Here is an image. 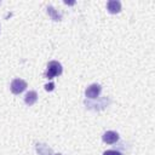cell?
Listing matches in <instances>:
<instances>
[{"label": "cell", "instance_id": "obj_3", "mask_svg": "<svg viewBox=\"0 0 155 155\" xmlns=\"http://www.w3.org/2000/svg\"><path fill=\"white\" fill-rule=\"evenodd\" d=\"M101 91H102V87H101V85H99V84H92V85H90V86L86 88L85 94H86V97H87V98L96 99V98H98V96H99Z\"/></svg>", "mask_w": 155, "mask_h": 155}, {"label": "cell", "instance_id": "obj_8", "mask_svg": "<svg viewBox=\"0 0 155 155\" xmlns=\"http://www.w3.org/2000/svg\"><path fill=\"white\" fill-rule=\"evenodd\" d=\"M109 102H110V101H109L107 97L102 98V99H101V104H98V109H99V110H101V109H104V108L109 104ZM85 104H86V107H87L88 109H91L92 107H96V105H97V104H91V103H88V102H86V101H85Z\"/></svg>", "mask_w": 155, "mask_h": 155}, {"label": "cell", "instance_id": "obj_7", "mask_svg": "<svg viewBox=\"0 0 155 155\" xmlns=\"http://www.w3.org/2000/svg\"><path fill=\"white\" fill-rule=\"evenodd\" d=\"M35 148H36V151L39 155H52V149L50 147H47L46 144L38 143Z\"/></svg>", "mask_w": 155, "mask_h": 155}, {"label": "cell", "instance_id": "obj_9", "mask_svg": "<svg viewBox=\"0 0 155 155\" xmlns=\"http://www.w3.org/2000/svg\"><path fill=\"white\" fill-rule=\"evenodd\" d=\"M47 13H48V16H50L53 21H61V19H62V15H61L59 12H57L52 6H48V7H47Z\"/></svg>", "mask_w": 155, "mask_h": 155}, {"label": "cell", "instance_id": "obj_12", "mask_svg": "<svg viewBox=\"0 0 155 155\" xmlns=\"http://www.w3.org/2000/svg\"><path fill=\"white\" fill-rule=\"evenodd\" d=\"M54 155H62V154H54Z\"/></svg>", "mask_w": 155, "mask_h": 155}, {"label": "cell", "instance_id": "obj_2", "mask_svg": "<svg viewBox=\"0 0 155 155\" xmlns=\"http://www.w3.org/2000/svg\"><path fill=\"white\" fill-rule=\"evenodd\" d=\"M10 87H11L12 93L19 94V93H22L27 88V82L24 80H22V79H15V80H12Z\"/></svg>", "mask_w": 155, "mask_h": 155}, {"label": "cell", "instance_id": "obj_1", "mask_svg": "<svg viewBox=\"0 0 155 155\" xmlns=\"http://www.w3.org/2000/svg\"><path fill=\"white\" fill-rule=\"evenodd\" d=\"M62 64L57 61H51L48 64H47V70H46V78L47 79H53L54 76L57 75H61L62 74Z\"/></svg>", "mask_w": 155, "mask_h": 155}, {"label": "cell", "instance_id": "obj_4", "mask_svg": "<svg viewBox=\"0 0 155 155\" xmlns=\"http://www.w3.org/2000/svg\"><path fill=\"white\" fill-rule=\"evenodd\" d=\"M102 138H103V142H105L108 144H113V143H115V142L119 140V134L115 131H107L103 134Z\"/></svg>", "mask_w": 155, "mask_h": 155}, {"label": "cell", "instance_id": "obj_6", "mask_svg": "<svg viewBox=\"0 0 155 155\" xmlns=\"http://www.w3.org/2000/svg\"><path fill=\"white\" fill-rule=\"evenodd\" d=\"M36 101H38V93H36L35 91H29V92L25 94V97H24V102H25V104L29 105V107L33 105V104H35Z\"/></svg>", "mask_w": 155, "mask_h": 155}, {"label": "cell", "instance_id": "obj_10", "mask_svg": "<svg viewBox=\"0 0 155 155\" xmlns=\"http://www.w3.org/2000/svg\"><path fill=\"white\" fill-rule=\"evenodd\" d=\"M103 155H122L120 151H116V150H107L103 153Z\"/></svg>", "mask_w": 155, "mask_h": 155}, {"label": "cell", "instance_id": "obj_11", "mask_svg": "<svg viewBox=\"0 0 155 155\" xmlns=\"http://www.w3.org/2000/svg\"><path fill=\"white\" fill-rule=\"evenodd\" d=\"M53 87H54V84H53V82H50V84L45 85V90H46V91H52Z\"/></svg>", "mask_w": 155, "mask_h": 155}, {"label": "cell", "instance_id": "obj_5", "mask_svg": "<svg viewBox=\"0 0 155 155\" xmlns=\"http://www.w3.org/2000/svg\"><path fill=\"white\" fill-rule=\"evenodd\" d=\"M107 10L110 13H117L121 11V2L117 0H110L107 2Z\"/></svg>", "mask_w": 155, "mask_h": 155}]
</instances>
